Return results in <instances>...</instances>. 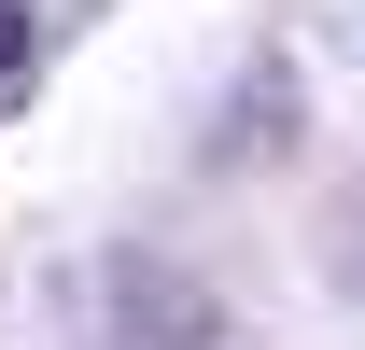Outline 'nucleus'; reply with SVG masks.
<instances>
[{
	"mask_svg": "<svg viewBox=\"0 0 365 350\" xmlns=\"http://www.w3.org/2000/svg\"><path fill=\"white\" fill-rule=\"evenodd\" d=\"M29 70V0H0V85Z\"/></svg>",
	"mask_w": 365,
	"mask_h": 350,
	"instance_id": "7ed1b4c3",
	"label": "nucleus"
},
{
	"mask_svg": "<svg viewBox=\"0 0 365 350\" xmlns=\"http://www.w3.org/2000/svg\"><path fill=\"white\" fill-rule=\"evenodd\" d=\"M113 350H225V308L197 280H169L155 253H127L113 266Z\"/></svg>",
	"mask_w": 365,
	"mask_h": 350,
	"instance_id": "f257e3e1",
	"label": "nucleus"
},
{
	"mask_svg": "<svg viewBox=\"0 0 365 350\" xmlns=\"http://www.w3.org/2000/svg\"><path fill=\"white\" fill-rule=\"evenodd\" d=\"M323 266H337V295L365 308V182H351V196H337V224H323Z\"/></svg>",
	"mask_w": 365,
	"mask_h": 350,
	"instance_id": "f03ea898",
	"label": "nucleus"
}]
</instances>
